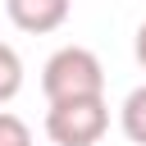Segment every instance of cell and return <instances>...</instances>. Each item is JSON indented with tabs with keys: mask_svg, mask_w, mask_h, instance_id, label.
I'll use <instances>...</instances> for the list:
<instances>
[{
	"mask_svg": "<svg viewBox=\"0 0 146 146\" xmlns=\"http://www.w3.org/2000/svg\"><path fill=\"white\" fill-rule=\"evenodd\" d=\"M41 91H46V105L78 100V96H105V68H100L96 50H87V46H59L41 64Z\"/></svg>",
	"mask_w": 146,
	"mask_h": 146,
	"instance_id": "6da1fadb",
	"label": "cell"
},
{
	"mask_svg": "<svg viewBox=\"0 0 146 146\" xmlns=\"http://www.w3.org/2000/svg\"><path fill=\"white\" fill-rule=\"evenodd\" d=\"M105 132H110V105H105V96L55 100L46 110V137L55 146H96Z\"/></svg>",
	"mask_w": 146,
	"mask_h": 146,
	"instance_id": "7a4b0ae2",
	"label": "cell"
},
{
	"mask_svg": "<svg viewBox=\"0 0 146 146\" xmlns=\"http://www.w3.org/2000/svg\"><path fill=\"white\" fill-rule=\"evenodd\" d=\"M68 9H73V0H5L9 23L18 32H32V36H46V32L64 27Z\"/></svg>",
	"mask_w": 146,
	"mask_h": 146,
	"instance_id": "3957f363",
	"label": "cell"
},
{
	"mask_svg": "<svg viewBox=\"0 0 146 146\" xmlns=\"http://www.w3.org/2000/svg\"><path fill=\"white\" fill-rule=\"evenodd\" d=\"M119 128H123L128 141L146 146V82L123 96V105H119Z\"/></svg>",
	"mask_w": 146,
	"mask_h": 146,
	"instance_id": "277c9868",
	"label": "cell"
},
{
	"mask_svg": "<svg viewBox=\"0 0 146 146\" xmlns=\"http://www.w3.org/2000/svg\"><path fill=\"white\" fill-rule=\"evenodd\" d=\"M23 91V59L9 41H0V105H9Z\"/></svg>",
	"mask_w": 146,
	"mask_h": 146,
	"instance_id": "5b68a950",
	"label": "cell"
},
{
	"mask_svg": "<svg viewBox=\"0 0 146 146\" xmlns=\"http://www.w3.org/2000/svg\"><path fill=\"white\" fill-rule=\"evenodd\" d=\"M0 146H32V128L9 110H0Z\"/></svg>",
	"mask_w": 146,
	"mask_h": 146,
	"instance_id": "8992f818",
	"label": "cell"
},
{
	"mask_svg": "<svg viewBox=\"0 0 146 146\" xmlns=\"http://www.w3.org/2000/svg\"><path fill=\"white\" fill-rule=\"evenodd\" d=\"M132 55H137V64L146 68V23L137 27V36H132Z\"/></svg>",
	"mask_w": 146,
	"mask_h": 146,
	"instance_id": "52a82bcc",
	"label": "cell"
}]
</instances>
